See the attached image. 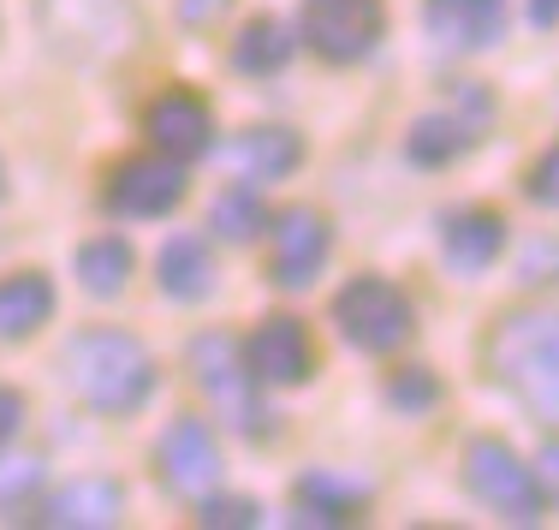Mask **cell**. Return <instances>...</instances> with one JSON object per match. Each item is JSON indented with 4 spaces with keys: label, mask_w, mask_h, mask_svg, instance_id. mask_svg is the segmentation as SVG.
<instances>
[{
    "label": "cell",
    "mask_w": 559,
    "mask_h": 530,
    "mask_svg": "<svg viewBox=\"0 0 559 530\" xmlns=\"http://www.w3.org/2000/svg\"><path fill=\"white\" fill-rule=\"evenodd\" d=\"M131 245L119 233H102V238H90L84 250H78V281H84V293H96V298H114V293H126V281H131Z\"/></svg>",
    "instance_id": "7402d4cb"
},
{
    "label": "cell",
    "mask_w": 559,
    "mask_h": 530,
    "mask_svg": "<svg viewBox=\"0 0 559 530\" xmlns=\"http://www.w3.org/2000/svg\"><path fill=\"white\" fill-rule=\"evenodd\" d=\"M388 400L405 417H417V412H429V405L441 400V381H435L423 364H405V369H393V376H388Z\"/></svg>",
    "instance_id": "cb8c5ba5"
},
{
    "label": "cell",
    "mask_w": 559,
    "mask_h": 530,
    "mask_svg": "<svg viewBox=\"0 0 559 530\" xmlns=\"http://www.w3.org/2000/svg\"><path fill=\"white\" fill-rule=\"evenodd\" d=\"M328 221L316 215V209H286V215H274L269 227V281L286 286V293H298V286H310L316 274H322L328 262Z\"/></svg>",
    "instance_id": "30bf717a"
},
{
    "label": "cell",
    "mask_w": 559,
    "mask_h": 530,
    "mask_svg": "<svg viewBox=\"0 0 559 530\" xmlns=\"http://www.w3.org/2000/svg\"><path fill=\"white\" fill-rule=\"evenodd\" d=\"M43 31L66 60H119L138 43V0H43Z\"/></svg>",
    "instance_id": "3957f363"
},
{
    "label": "cell",
    "mask_w": 559,
    "mask_h": 530,
    "mask_svg": "<svg viewBox=\"0 0 559 530\" xmlns=\"http://www.w3.org/2000/svg\"><path fill=\"white\" fill-rule=\"evenodd\" d=\"M226 162H233V174L238 179H286L292 167L304 162V143H298V131H286V126H250V131H238V143L226 150Z\"/></svg>",
    "instance_id": "2e32d148"
},
{
    "label": "cell",
    "mask_w": 559,
    "mask_h": 530,
    "mask_svg": "<svg viewBox=\"0 0 559 530\" xmlns=\"http://www.w3.org/2000/svg\"><path fill=\"white\" fill-rule=\"evenodd\" d=\"M536 483H542V495L559 507V441L542 447V459H536Z\"/></svg>",
    "instance_id": "4316f807"
},
{
    "label": "cell",
    "mask_w": 559,
    "mask_h": 530,
    "mask_svg": "<svg viewBox=\"0 0 559 530\" xmlns=\"http://www.w3.org/2000/svg\"><path fill=\"white\" fill-rule=\"evenodd\" d=\"M119 507H126L119 483H108V476H78V483H66V488L48 495L43 525H55V530H108V525H119Z\"/></svg>",
    "instance_id": "9a60e30c"
},
{
    "label": "cell",
    "mask_w": 559,
    "mask_h": 530,
    "mask_svg": "<svg viewBox=\"0 0 559 530\" xmlns=\"http://www.w3.org/2000/svg\"><path fill=\"white\" fill-rule=\"evenodd\" d=\"M429 31L452 48H495L506 31V0H429Z\"/></svg>",
    "instance_id": "ac0fdd59"
},
{
    "label": "cell",
    "mask_w": 559,
    "mask_h": 530,
    "mask_svg": "<svg viewBox=\"0 0 559 530\" xmlns=\"http://www.w3.org/2000/svg\"><path fill=\"white\" fill-rule=\"evenodd\" d=\"M66 376H72L78 400L102 417H131L155 393V357L138 334L126 328H84L66 346Z\"/></svg>",
    "instance_id": "6da1fadb"
},
{
    "label": "cell",
    "mask_w": 559,
    "mask_h": 530,
    "mask_svg": "<svg viewBox=\"0 0 559 530\" xmlns=\"http://www.w3.org/2000/svg\"><path fill=\"white\" fill-rule=\"evenodd\" d=\"M226 7H233V0H179V19L185 24H215Z\"/></svg>",
    "instance_id": "f1b7e54d"
},
{
    "label": "cell",
    "mask_w": 559,
    "mask_h": 530,
    "mask_svg": "<svg viewBox=\"0 0 559 530\" xmlns=\"http://www.w3.org/2000/svg\"><path fill=\"white\" fill-rule=\"evenodd\" d=\"M471 143H476V126L459 114H423L417 126L405 131V155L417 167H447V162H459Z\"/></svg>",
    "instance_id": "ffe728a7"
},
{
    "label": "cell",
    "mask_w": 559,
    "mask_h": 530,
    "mask_svg": "<svg viewBox=\"0 0 559 530\" xmlns=\"http://www.w3.org/2000/svg\"><path fill=\"white\" fill-rule=\"evenodd\" d=\"M464 488H471L488 513H500V519H512V525H536L542 513H548L536 466H524V459L506 441H495V435H476V441L464 447Z\"/></svg>",
    "instance_id": "277c9868"
},
{
    "label": "cell",
    "mask_w": 559,
    "mask_h": 530,
    "mask_svg": "<svg viewBox=\"0 0 559 530\" xmlns=\"http://www.w3.org/2000/svg\"><path fill=\"white\" fill-rule=\"evenodd\" d=\"M488 369L530 405L536 417H559V316L512 310L488 334Z\"/></svg>",
    "instance_id": "7a4b0ae2"
},
{
    "label": "cell",
    "mask_w": 559,
    "mask_h": 530,
    "mask_svg": "<svg viewBox=\"0 0 559 530\" xmlns=\"http://www.w3.org/2000/svg\"><path fill=\"white\" fill-rule=\"evenodd\" d=\"M500 250H506V215H495V209H459V215L441 221V257L464 281L495 269Z\"/></svg>",
    "instance_id": "4fadbf2b"
},
{
    "label": "cell",
    "mask_w": 559,
    "mask_h": 530,
    "mask_svg": "<svg viewBox=\"0 0 559 530\" xmlns=\"http://www.w3.org/2000/svg\"><path fill=\"white\" fill-rule=\"evenodd\" d=\"M185 203V162L173 155H131L108 174V209L126 221H155Z\"/></svg>",
    "instance_id": "52a82bcc"
},
{
    "label": "cell",
    "mask_w": 559,
    "mask_h": 530,
    "mask_svg": "<svg viewBox=\"0 0 559 530\" xmlns=\"http://www.w3.org/2000/svg\"><path fill=\"white\" fill-rule=\"evenodd\" d=\"M19 423H24V393H12V388H0V447L19 435Z\"/></svg>",
    "instance_id": "83f0119b"
},
{
    "label": "cell",
    "mask_w": 559,
    "mask_h": 530,
    "mask_svg": "<svg viewBox=\"0 0 559 530\" xmlns=\"http://www.w3.org/2000/svg\"><path fill=\"white\" fill-rule=\"evenodd\" d=\"M286 60H292V31L280 19H250L245 31H238L233 66L245 78H274V72H286Z\"/></svg>",
    "instance_id": "44dd1931"
},
{
    "label": "cell",
    "mask_w": 559,
    "mask_h": 530,
    "mask_svg": "<svg viewBox=\"0 0 559 530\" xmlns=\"http://www.w3.org/2000/svg\"><path fill=\"white\" fill-rule=\"evenodd\" d=\"M530 197H536V203H548V209H559V143L542 155L536 167H530Z\"/></svg>",
    "instance_id": "484cf974"
},
{
    "label": "cell",
    "mask_w": 559,
    "mask_h": 530,
    "mask_svg": "<svg viewBox=\"0 0 559 530\" xmlns=\"http://www.w3.org/2000/svg\"><path fill=\"white\" fill-rule=\"evenodd\" d=\"M155 281H162L167 298L197 304L215 293V257H209V245L197 233H173L162 245V257H155Z\"/></svg>",
    "instance_id": "e0dca14e"
},
{
    "label": "cell",
    "mask_w": 559,
    "mask_h": 530,
    "mask_svg": "<svg viewBox=\"0 0 559 530\" xmlns=\"http://www.w3.org/2000/svg\"><path fill=\"white\" fill-rule=\"evenodd\" d=\"M55 316V281L36 269L0 281V340H24Z\"/></svg>",
    "instance_id": "d6986e66"
},
{
    "label": "cell",
    "mask_w": 559,
    "mask_h": 530,
    "mask_svg": "<svg viewBox=\"0 0 559 530\" xmlns=\"http://www.w3.org/2000/svg\"><path fill=\"white\" fill-rule=\"evenodd\" d=\"M143 131H150V143L162 155H173V162H197V155L215 143V114H209V102L191 96V90H167V96L150 102Z\"/></svg>",
    "instance_id": "7c38bea8"
},
{
    "label": "cell",
    "mask_w": 559,
    "mask_h": 530,
    "mask_svg": "<svg viewBox=\"0 0 559 530\" xmlns=\"http://www.w3.org/2000/svg\"><path fill=\"white\" fill-rule=\"evenodd\" d=\"M292 495H298V525H352L357 513L369 507V495L376 488L364 483V476H345V471H304L298 483H292Z\"/></svg>",
    "instance_id": "5bb4252c"
},
{
    "label": "cell",
    "mask_w": 559,
    "mask_h": 530,
    "mask_svg": "<svg viewBox=\"0 0 559 530\" xmlns=\"http://www.w3.org/2000/svg\"><path fill=\"white\" fill-rule=\"evenodd\" d=\"M197 519L215 525V530H245V525L262 519V507H257V500H245V495H226V500H203V513H197Z\"/></svg>",
    "instance_id": "d4e9b609"
},
{
    "label": "cell",
    "mask_w": 559,
    "mask_h": 530,
    "mask_svg": "<svg viewBox=\"0 0 559 530\" xmlns=\"http://www.w3.org/2000/svg\"><path fill=\"white\" fill-rule=\"evenodd\" d=\"M304 36L322 60L352 66L376 48L381 36V7L376 0H304Z\"/></svg>",
    "instance_id": "9c48e42d"
},
{
    "label": "cell",
    "mask_w": 559,
    "mask_h": 530,
    "mask_svg": "<svg viewBox=\"0 0 559 530\" xmlns=\"http://www.w3.org/2000/svg\"><path fill=\"white\" fill-rule=\"evenodd\" d=\"M245 364L257 381H274V388H298V381L316 376V340L298 316H262L257 334L245 340Z\"/></svg>",
    "instance_id": "8fae6325"
},
{
    "label": "cell",
    "mask_w": 559,
    "mask_h": 530,
    "mask_svg": "<svg viewBox=\"0 0 559 530\" xmlns=\"http://www.w3.org/2000/svg\"><path fill=\"white\" fill-rule=\"evenodd\" d=\"M334 322H340V334L352 340L357 352H399L411 340V328H417V316H411V298L399 293L393 281H381V274H357L352 286H340Z\"/></svg>",
    "instance_id": "8992f818"
},
{
    "label": "cell",
    "mask_w": 559,
    "mask_h": 530,
    "mask_svg": "<svg viewBox=\"0 0 559 530\" xmlns=\"http://www.w3.org/2000/svg\"><path fill=\"white\" fill-rule=\"evenodd\" d=\"M191 376L238 435L269 429V412H262V400H257V376H250V364H245V352H238L233 334H221V328L215 334H197L191 340Z\"/></svg>",
    "instance_id": "5b68a950"
},
{
    "label": "cell",
    "mask_w": 559,
    "mask_h": 530,
    "mask_svg": "<svg viewBox=\"0 0 559 530\" xmlns=\"http://www.w3.org/2000/svg\"><path fill=\"white\" fill-rule=\"evenodd\" d=\"M209 227H215L226 245H250V238L269 227V209H262V197L250 191V185H226L215 203H209Z\"/></svg>",
    "instance_id": "603a6c76"
},
{
    "label": "cell",
    "mask_w": 559,
    "mask_h": 530,
    "mask_svg": "<svg viewBox=\"0 0 559 530\" xmlns=\"http://www.w3.org/2000/svg\"><path fill=\"white\" fill-rule=\"evenodd\" d=\"M155 471H162V483L173 495L203 500L209 488L221 483V447H215V435H209V423L203 417H173L162 429V441H155Z\"/></svg>",
    "instance_id": "ba28073f"
},
{
    "label": "cell",
    "mask_w": 559,
    "mask_h": 530,
    "mask_svg": "<svg viewBox=\"0 0 559 530\" xmlns=\"http://www.w3.org/2000/svg\"><path fill=\"white\" fill-rule=\"evenodd\" d=\"M530 24H542V31L559 24V0H530Z\"/></svg>",
    "instance_id": "f546056e"
}]
</instances>
